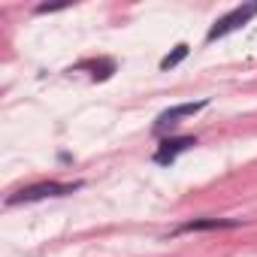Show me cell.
Segmentation results:
<instances>
[{"instance_id":"cell-1","label":"cell","mask_w":257,"mask_h":257,"mask_svg":"<svg viewBox=\"0 0 257 257\" xmlns=\"http://www.w3.org/2000/svg\"><path fill=\"white\" fill-rule=\"evenodd\" d=\"M85 182H37V185H28L16 194L7 197V206H22V203H37V200H49V197H67L73 191H79Z\"/></svg>"},{"instance_id":"cell-2","label":"cell","mask_w":257,"mask_h":257,"mask_svg":"<svg viewBox=\"0 0 257 257\" xmlns=\"http://www.w3.org/2000/svg\"><path fill=\"white\" fill-rule=\"evenodd\" d=\"M254 16H257V4H242V7L230 10L227 16H221V19H218V22L209 28V34H206V43H215V40H221V37H227V34L239 31V28H242V25H248Z\"/></svg>"},{"instance_id":"cell-3","label":"cell","mask_w":257,"mask_h":257,"mask_svg":"<svg viewBox=\"0 0 257 257\" xmlns=\"http://www.w3.org/2000/svg\"><path fill=\"white\" fill-rule=\"evenodd\" d=\"M209 106V100H194V103H176V106H170V109H164L158 118H155V127L152 131L155 134H167V131H173V127L182 121V118H188V115H197V112H203Z\"/></svg>"},{"instance_id":"cell-4","label":"cell","mask_w":257,"mask_h":257,"mask_svg":"<svg viewBox=\"0 0 257 257\" xmlns=\"http://www.w3.org/2000/svg\"><path fill=\"white\" fill-rule=\"evenodd\" d=\"M194 146H197V137H167V140L158 146V152H155V164H161V167L176 164V158H179L182 152L194 149Z\"/></svg>"},{"instance_id":"cell-5","label":"cell","mask_w":257,"mask_h":257,"mask_svg":"<svg viewBox=\"0 0 257 257\" xmlns=\"http://www.w3.org/2000/svg\"><path fill=\"white\" fill-rule=\"evenodd\" d=\"M242 221L236 218H194V221H185L173 230V236H182V233H209V230H233L239 227Z\"/></svg>"},{"instance_id":"cell-6","label":"cell","mask_w":257,"mask_h":257,"mask_svg":"<svg viewBox=\"0 0 257 257\" xmlns=\"http://www.w3.org/2000/svg\"><path fill=\"white\" fill-rule=\"evenodd\" d=\"M188 55H191V46H188V43H179V46H176V49H173L170 55H164V58H161V70L167 73V70L179 67V64H182V61H185Z\"/></svg>"},{"instance_id":"cell-7","label":"cell","mask_w":257,"mask_h":257,"mask_svg":"<svg viewBox=\"0 0 257 257\" xmlns=\"http://www.w3.org/2000/svg\"><path fill=\"white\" fill-rule=\"evenodd\" d=\"M115 73V61H100V64H94V79H106V76H112Z\"/></svg>"},{"instance_id":"cell-8","label":"cell","mask_w":257,"mask_h":257,"mask_svg":"<svg viewBox=\"0 0 257 257\" xmlns=\"http://www.w3.org/2000/svg\"><path fill=\"white\" fill-rule=\"evenodd\" d=\"M67 7H70V4H40V7H37V13H40V16H46V13H58V10H67Z\"/></svg>"}]
</instances>
